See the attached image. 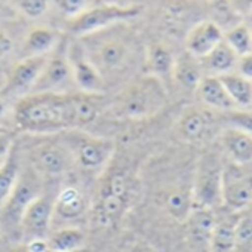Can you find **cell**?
<instances>
[{
	"label": "cell",
	"instance_id": "cell-1",
	"mask_svg": "<svg viewBox=\"0 0 252 252\" xmlns=\"http://www.w3.org/2000/svg\"><path fill=\"white\" fill-rule=\"evenodd\" d=\"M102 108L104 95L29 94L17 101L14 117L24 132L51 135L85 128L98 119Z\"/></svg>",
	"mask_w": 252,
	"mask_h": 252
},
{
	"label": "cell",
	"instance_id": "cell-2",
	"mask_svg": "<svg viewBox=\"0 0 252 252\" xmlns=\"http://www.w3.org/2000/svg\"><path fill=\"white\" fill-rule=\"evenodd\" d=\"M77 40L101 74L105 86L108 82L120 80L140 61L141 46L138 37L125 23L77 37Z\"/></svg>",
	"mask_w": 252,
	"mask_h": 252
},
{
	"label": "cell",
	"instance_id": "cell-3",
	"mask_svg": "<svg viewBox=\"0 0 252 252\" xmlns=\"http://www.w3.org/2000/svg\"><path fill=\"white\" fill-rule=\"evenodd\" d=\"M168 102L163 82L146 74L129 83L111 102V114L119 120H144L159 114Z\"/></svg>",
	"mask_w": 252,
	"mask_h": 252
},
{
	"label": "cell",
	"instance_id": "cell-4",
	"mask_svg": "<svg viewBox=\"0 0 252 252\" xmlns=\"http://www.w3.org/2000/svg\"><path fill=\"white\" fill-rule=\"evenodd\" d=\"M132 200V186L129 177L123 172L108 174L99 184L94 218L104 228L114 227L128 211Z\"/></svg>",
	"mask_w": 252,
	"mask_h": 252
},
{
	"label": "cell",
	"instance_id": "cell-5",
	"mask_svg": "<svg viewBox=\"0 0 252 252\" xmlns=\"http://www.w3.org/2000/svg\"><path fill=\"white\" fill-rule=\"evenodd\" d=\"M60 138L68 149L74 166H79L85 172H99L105 169L114 156L116 146L108 138L95 137L80 129L61 132Z\"/></svg>",
	"mask_w": 252,
	"mask_h": 252
},
{
	"label": "cell",
	"instance_id": "cell-6",
	"mask_svg": "<svg viewBox=\"0 0 252 252\" xmlns=\"http://www.w3.org/2000/svg\"><path fill=\"white\" fill-rule=\"evenodd\" d=\"M222 159L212 152L205 153L197 165L191 183L194 208L220 209L222 206Z\"/></svg>",
	"mask_w": 252,
	"mask_h": 252
},
{
	"label": "cell",
	"instance_id": "cell-7",
	"mask_svg": "<svg viewBox=\"0 0 252 252\" xmlns=\"http://www.w3.org/2000/svg\"><path fill=\"white\" fill-rule=\"evenodd\" d=\"M42 193V178L32 168L21 171L14 191L0 209V231L3 230L6 234L21 236L23 215L27 206Z\"/></svg>",
	"mask_w": 252,
	"mask_h": 252
},
{
	"label": "cell",
	"instance_id": "cell-8",
	"mask_svg": "<svg viewBox=\"0 0 252 252\" xmlns=\"http://www.w3.org/2000/svg\"><path fill=\"white\" fill-rule=\"evenodd\" d=\"M218 114L217 111L199 105L186 107L175 125V137L193 146H202L209 143L220 131H218ZM221 134V132H220Z\"/></svg>",
	"mask_w": 252,
	"mask_h": 252
},
{
	"label": "cell",
	"instance_id": "cell-9",
	"mask_svg": "<svg viewBox=\"0 0 252 252\" xmlns=\"http://www.w3.org/2000/svg\"><path fill=\"white\" fill-rule=\"evenodd\" d=\"M141 8L137 5L120 6V5H102L92 9H85L80 15L68 21V32L76 37H82L116 24H122L138 17Z\"/></svg>",
	"mask_w": 252,
	"mask_h": 252
},
{
	"label": "cell",
	"instance_id": "cell-10",
	"mask_svg": "<svg viewBox=\"0 0 252 252\" xmlns=\"http://www.w3.org/2000/svg\"><path fill=\"white\" fill-rule=\"evenodd\" d=\"M252 206V169L234 163H224L222 168V206L239 214Z\"/></svg>",
	"mask_w": 252,
	"mask_h": 252
},
{
	"label": "cell",
	"instance_id": "cell-11",
	"mask_svg": "<svg viewBox=\"0 0 252 252\" xmlns=\"http://www.w3.org/2000/svg\"><path fill=\"white\" fill-rule=\"evenodd\" d=\"M74 166L73 158L61 141H46L37 144L30 152V168L40 178H60Z\"/></svg>",
	"mask_w": 252,
	"mask_h": 252
},
{
	"label": "cell",
	"instance_id": "cell-12",
	"mask_svg": "<svg viewBox=\"0 0 252 252\" xmlns=\"http://www.w3.org/2000/svg\"><path fill=\"white\" fill-rule=\"evenodd\" d=\"M73 83L67 57V45L61 43L48 55L45 65L32 89V94H64Z\"/></svg>",
	"mask_w": 252,
	"mask_h": 252
},
{
	"label": "cell",
	"instance_id": "cell-13",
	"mask_svg": "<svg viewBox=\"0 0 252 252\" xmlns=\"http://www.w3.org/2000/svg\"><path fill=\"white\" fill-rule=\"evenodd\" d=\"M67 57L71 68L73 83L76 85L79 92L91 95H104L107 86L95 65L85 54L79 40H74L67 45Z\"/></svg>",
	"mask_w": 252,
	"mask_h": 252
},
{
	"label": "cell",
	"instance_id": "cell-14",
	"mask_svg": "<svg viewBox=\"0 0 252 252\" xmlns=\"http://www.w3.org/2000/svg\"><path fill=\"white\" fill-rule=\"evenodd\" d=\"M48 55L24 57L20 63H17L6 79V83L2 89V96L20 99L32 94V89L45 65Z\"/></svg>",
	"mask_w": 252,
	"mask_h": 252
},
{
	"label": "cell",
	"instance_id": "cell-15",
	"mask_svg": "<svg viewBox=\"0 0 252 252\" xmlns=\"http://www.w3.org/2000/svg\"><path fill=\"white\" fill-rule=\"evenodd\" d=\"M54 199L55 196L52 197L46 193H42L27 206L20 228L23 237L27 240L48 237L54 221Z\"/></svg>",
	"mask_w": 252,
	"mask_h": 252
},
{
	"label": "cell",
	"instance_id": "cell-16",
	"mask_svg": "<svg viewBox=\"0 0 252 252\" xmlns=\"http://www.w3.org/2000/svg\"><path fill=\"white\" fill-rule=\"evenodd\" d=\"M88 197L86 194L76 186H65L63 187L55 199H54V221H61L64 225H71V222H76L85 217L88 212Z\"/></svg>",
	"mask_w": 252,
	"mask_h": 252
},
{
	"label": "cell",
	"instance_id": "cell-17",
	"mask_svg": "<svg viewBox=\"0 0 252 252\" xmlns=\"http://www.w3.org/2000/svg\"><path fill=\"white\" fill-rule=\"evenodd\" d=\"M224 39L222 29L211 20L194 24L186 36V52L197 60L206 57Z\"/></svg>",
	"mask_w": 252,
	"mask_h": 252
},
{
	"label": "cell",
	"instance_id": "cell-18",
	"mask_svg": "<svg viewBox=\"0 0 252 252\" xmlns=\"http://www.w3.org/2000/svg\"><path fill=\"white\" fill-rule=\"evenodd\" d=\"M221 149L230 163L249 166L252 165V137L246 132L236 129L233 126H225L220 134Z\"/></svg>",
	"mask_w": 252,
	"mask_h": 252
},
{
	"label": "cell",
	"instance_id": "cell-19",
	"mask_svg": "<svg viewBox=\"0 0 252 252\" xmlns=\"http://www.w3.org/2000/svg\"><path fill=\"white\" fill-rule=\"evenodd\" d=\"M196 95L203 107H208L217 113L227 114L236 110L231 98L228 96L224 85L221 83L220 77L215 76H205L196 88Z\"/></svg>",
	"mask_w": 252,
	"mask_h": 252
},
{
	"label": "cell",
	"instance_id": "cell-20",
	"mask_svg": "<svg viewBox=\"0 0 252 252\" xmlns=\"http://www.w3.org/2000/svg\"><path fill=\"white\" fill-rule=\"evenodd\" d=\"M236 218L237 214L227 209H224L222 215L215 214V224L209 240V252H234Z\"/></svg>",
	"mask_w": 252,
	"mask_h": 252
},
{
	"label": "cell",
	"instance_id": "cell-21",
	"mask_svg": "<svg viewBox=\"0 0 252 252\" xmlns=\"http://www.w3.org/2000/svg\"><path fill=\"white\" fill-rule=\"evenodd\" d=\"M237 61H239V57L222 39V42L217 48H214L206 57L200 60V64H202L203 73L205 71L208 73L206 76L220 77V76L234 71V68L237 67Z\"/></svg>",
	"mask_w": 252,
	"mask_h": 252
},
{
	"label": "cell",
	"instance_id": "cell-22",
	"mask_svg": "<svg viewBox=\"0 0 252 252\" xmlns=\"http://www.w3.org/2000/svg\"><path fill=\"white\" fill-rule=\"evenodd\" d=\"M189 237L199 248H206L209 251V240L215 224V211L194 208L187 218Z\"/></svg>",
	"mask_w": 252,
	"mask_h": 252
},
{
	"label": "cell",
	"instance_id": "cell-23",
	"mask_svg": "<svg viewBox=\"0 0 252 252\" xmlns=\"http://www.w3.org/2000/svg\"><path fill=\"white\" fill-rule=\"evenodd\" d=\"M171 77L184 89L196 91L197 85L205 77L200 60L194 58L189 52H184L183 55L175 58Z\"/></svg>",
	"mask_w": 252,
	"mask_h": 252
},
{
	"label": "cell",
	"instance_id": "cell-24",
	"mask_svg": "<svg viewBox=\"0 0 252 252\" xmlns=\"http://www.w3.org/2000/svg\"><path fill=\"white\" fill-rule=\"evenodd\" d=\"M163 206L166 212L178 222H186L194 209L191 186H177L163 194Z\"/></svg>",
	"mask_w": 252,
	"mask_h": 252
},
{
	"label": "cell",
	"instance_id": "cell-25",
	"mask_svg": "<svg viewBox=\"0 0 252 252\" xmlns=\"http://www.w3.org/2000/svg\"><path fill=\"white\" fill-rule=\"evenodd\" d=\"M174 63L175 57L171 49L162 43H155L144 52V68L147 74L158 77L159 80L172 74Z\"/></svg>",
	"mask_w": 252,
	"mask_h": 252
},
{
	"label": "cell",
	"instance_id": "cell-26",
	"mask_svg": "<svg viewBox=\"0 0 252 252\" xmlns=\"http://www.w3.org/2000/svg\"><path fill=\"white\" fill-rule=\"evenodd\" d=\"M48 245L51 252H80L85 249L86 236L74 225L61 227L48 234Z\"/></svg>",
	"mask_w": 252,
	"mask_h": 252
},
{
	"label": "cell",
	"instance_id": "cell-27",
	"mask_svg": "<svg viewBox=\"0 0 252 252\" xmlns=\"http://www.w3.org/2000/svg\"><path fill=\"white\" fill-rule=\"evenodd\" d=\"M228 96L231 98L236 108H251L252 107V80L243 77L237 71L220 76Z\"/></svg>",
	"mask_w": 252,
	"mask_h": 252
},
{
	"label": "cell",
	"instance_id": "cell-28",
	"mask_svg": "<svg viewBox=\"0 0 252 252\" xmlns=\"http://www.w3.org/2000/svg\"><path fill=\"white\" fill-rule=\"evenodd\" d=\"M61 43L60 33L51 29H34L32 30L24 43V54L26 57H39L51 54L58 45Z\"/></svg>",
	"mask_w": 252,
	"mask_h": 252
},
{
	"label": "cell",
	"instance_id": "cell-29",
	"mask_svg": "<svg viewBox=\"0 0 252 252\" xmlns=\"http://www.w3.org/2000/svg\"><path fill=\"white\" fill-rule=\"evenodd\" d=\"M20 172H21L20 159H18L17 152L14 150L12 156L5 163V166L0 168V209H2V206L9 199L11 193L14 191Z\"/></svg>",
	"mask_w": 252,
	"mask_h": 252
},
{
	"label": "cell",
	"instance_id": "cell-30",
	"mask_svg": "<svg viewBox=\"0 0 252 252\" xmlns=\"http://www.w3.org/2000/svg\"><path fill=\"white\" fill-rule=\"evenodd\" d=\"M234 252H252V209L237 214L234 225Z\"/></svg>",
	"mask_w": 252,
	"mask_h": 252
},
{
	"label": "cell",
	"instance_id": "cell-31",
	"mask_svg": "<svg viewBox=\"0 0 252 252\" xmlns=\"http://www.w3.org/2000/svg\"><path fill=\"white\" fill-rule=\"evenodd\" d=\"M224 42L240 58L252 52V33L246 24H234L224 33Z\"/></svg>",
	"mask_w": 252,
	"mask_h": 252
},
{
	"label": "cell",
	"instance_id": "cell-32",
	"mask_svg": "<svg viewBox=\"0 0 252 252\" xmlns=\"http://www.w3.org/2000/svg\"><path fill=\"white\" fill-rule=\"evenodd\" d=\"M224 116L228 126H233L252 137V108H236Z\"/></svg>",
	"mask_w": 252,
	"mask_h": 252
},
{
	"label": "cell",
	"instance_id": "cell-33",
	"mask_svg": "<svg viewBox=\"0 0 252 252\" xmlns=\"http://www.w3.org/2000/svg\"><path fill=\"white\" fill-rule=\"evenodd\" d=\"M48 0H14L15 9L32 20L45 15V12L48 11Z\"/></svg>",
	"mask_w": 252,
	"mask_h": 252
},
{
	"label": "cell",
	"instance_id": "cell-34",
	"mask_svg": "<svg viewBox=\"0 0 252 252\" xmlns=\"http://www.w3.org/2000/svg\"><path fill=\"white\" fill-rule=\"evenodd\" d=\"M88 0H55L57 8L68 18L73 20L86 9Z\"/></svg>",
	"mask_w": 252,
	"mask_h": 252
},
{
	"label": "cell",
	"instance_id": "cell-35",
	"mask_svg": "<svg viewBox=\"0 0 252 252\" xmlns=\"http://www.w3.org/2000/svg\"><path fill=\"white\" fill-rule=\"evenodd\" d=\"M15 150V144L12 141V137L8 134H0V168H3L5 163L9 160Z\"/></svg>",
	"mask_w": 252,
	"mask_h": 252
},
{
	"label": "cell",
	"instance_id": "cell-36",
	"mask_svg": "<svg viewBox=\"0 0 252 252\" xmlns=\"http://www.w3.org/2000/svg\"><path fill=\"white\" fill-rule=\"evenodd\" d=\"M236 68H237L239 74H242L243 77L252 80V52L240 57L239 61H237V67Z\"/></svg>",
	"mask_w": 252,
	"mask_h": 252
},
{
	"label": "cell",
	"instance_id": "cell-37",
	"mask_svg": "<svg viewBox=\"0 0 252 252\" xmlns=\"http://www.w3.org/2000/svg\"><path fill=\"white\" fill-rule=\"evenodd\" d=\"M26 246L30 252H51L48 239L46 237H37V239H30L26 242Z\"/></svg>",
	"mask_w": 252,
	"mask_h": 252
},
{
	"label": "cell",
	"instance_id": "cell-38",
	"mask_svg": "<svg viewBox=\"0 0 252 252\" xmlns=\"http://www.w3.org/2000/svg\"><path fill=\"white\" fill-rule=\"evenodd\" d=\"M12 49H14V42H12V39H11L6 33L0 32V60H3V58H6L8 55H11Z\"/></svg>",
	"mask_w": 252,
	"mask_h": 252
},
{
	"label": "cell",
	"instance_id": "cell-39",
	"mask_svg": "<svg viewBox=\"0 0 252 252\" xmlns=\"http://www.w3.org/2000/svg\"><path fill=\"white\" fill-rule=\"evenodd\" d=\"M15 6L9 0H0V20H11L15 18Z\"/></svg>",
	"mask_w": 252,
	"mask_h": 252
},
{
	"label": "cell",
	"instance_id": "cell-40",
	"mask_svg": "<svg viewBox=\"0 0 252 252\" xmlns=\"http://www.w3.org/2000/svg\"><path fill=\"white\" fill-rule=\"evenodd\" d=\"M231 6L240 12H251L252 11V0H231Z\"/></svg>",
	"mask_w": 252,
	"mask_h": 252
},
{
	"label": "cell",
	"instance_id": "cell-41",
	"mask_svg": "<svg viewBox=\"0 0 252 252\" xmlns=\"http://www.w3.org/2000/svg\"><path fill=\"white\" fill-rule=\"evenodd\" d=\"M6 111H8V105H6V101L3 96H0V120H2L5 116H6Z\"/></svg>",
	"mask_w": 252,
	"mask_h": 252
},
{
	"label": "cell",
	"instance_id": "cell-42",
	"mask_svg": "<svg viewBox=\"0 0 252 252\" xmlns=\"http://www.w3.org/2000/svg\"><path fill=\"white\" fill-rule=\"evenodd\" d=\"M8 252H30V251L27 249V246H26V243H24V245H18V246L9 249Z\"/></svg>",
	"mask_w": 252,
	"mask_h": 252
},
{
	"label": "cell",
	"instance_id": "cell-43",
	"mask_svg": "<svg viewBox=\"0 0 252 252\" xmlns=\"http://www.w3.org/2000/svg\"><path fill=\"white\" fill-rule=\"evenodd\" d=\"M214 3H217V2H224V0H212Z\"/></svg>",
	"mask_w": 252,
	"mask_h": 252
},
{
	"label": "cell",
	"instance_id": "cell-44",
	"mask_svg": "<svg viewBox=\"0 0 252 252\" xmlns=\"http://www.w3.org/2000/svg\"><path fill=\"white\" fill-rule=\"evenodd\" d=\"M140 252H152V251H149V249H143V251H140Z\"/></svg>",
	"mask_w": 252,
	"mask_h": 252
},
{
	"label": "cell",
	"instance_id": "cell-45",
	"mask_svg": "<svg viewBox=\"0 0 252 252\" xmlns=\"http://www.w3.org/2000/svg\"><path fill=\"white\" fill-rule=\"evenodd\" d=\"M249 30H251V33H252V21H251V26H249Z\"/></svg>",
	"mask_w": 252,
	"mask_h": 252
},
{
	"label": "cell",
	"instance_id": "cell-46",
	"mask_svg": "<svg viewBox=\"0 0 252 252\" xmlns=\"http://www.w3.org/2000/svg\"><path fill=\"white\" fill-rule=\"evenodd\" d=\"M0 240H2V231H0Z\"/></svg>",
	"mask_w": 252,
	"mask_h": 252
},
{
	"label": "cell",
	"instance_id": "cell-47",
	"mask_svg": "<svg viewBox=\"0 0 252 252\" xmlns=\"http://www.w3.org/2000/svg\"><path fill=\"white\" fill-rule=\"evenodd\" d=\"M80 252H88V251H86V249H83V251H80Z\"/></svg>",
	"mask_w": 252,
	"mask_h": 252
},
{
	"label": "cell",
	"instance_id": "cell-48",
	"mask_svg": "<svg viewBox=\"0 0 252 252\" xmlns=\"http://www.w3.org/2000/svg\"><path fill=\"white\" fill-rule=\"evenodd\" d=\"M251 108H252V107H251Z\"/></svg>",
	"mask_w": 252,
	"mask_h": 252
}]
</instances>
